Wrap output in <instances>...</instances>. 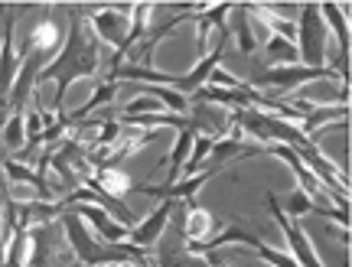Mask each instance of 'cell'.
Wrapping results in <instances>:
<instances>
[{
    "label": "cell",
    "mask_w": 352,
    "mask_h": 267,
    "mask_svg": "<svg viewBox=\"0 0 352 267\" xmlns=\"http://www.w3.org/2000/svg\"><path fill=\"white\" fill-rule=\"evenodd\" d=\"M3 257H7V235H3V205H0V267H3Z\"/></svg>",
    "instance_id": "obj_26"
},
{
    "label": "cell",
    "mask_w": 352,
    "mask_h": 267,
    "mask_svg": "<svg viewBox=\"0 0 352 267\" xmlns=\"http://www.w3.org/2000/svg\"><path fill=\"white\" fill-rule=\"evenodd\" d=\"M316 7H320L323 23L333 30V36L340 39V69H336V76L342 78V89H349V20H346V10H340V3H316Z\"/></svg>",
    "instance_id": "obj_13"
},
{
    "label": "cell",
    "mask_w": 352,
    "mask_h": 267,
    "mask_svg": "<svg viewBox=\"0 0 352 267\" xmlns=\"http://www.w3.org/2000/svg\"><path fill=\"white\" fill-rule=\"evenodd\" d=\"M65 267H82V264H78V261H76V264H65Z\"/></svg>",
    "instance_id": "obj_27"
},
{
    "label": "cell",
    "mask_w": 352,
    "mask_h": 267,
    "mask_svg": "<svg viewBox=\"0 0 352 267\" xmlns=\"http://www.w3.org/2000/svg\"><path fill=\"white\" fill-rule=\"evenodd\" d=\"M297 56H300V65L327 69V23H323L316 3H300V20H297Z\"/></svg>",
    "instance_id": "obj_5"
},
{
    "label": "cell",
    "mask_w": 352,
    "mask_h": 267,
    "mask_svg": "<svg viewBox=\"0 0 352 267\" xmlns=\"http://www.w3.org/2000/svg\"><path fill=\"white\" fill-rule=\"evenodd\" d=\"M176 205L179 202H170V199H164V202L153 209L147 218H140L138 225L131 229V235H127V244H134V248H151V244H157L160 238H164L166 225H170V216L176 212Z\"/></svg>",
    "instance_id": "obj_12"
},
{
    "label": "cell",
    "mask_w": 352,
    "mask_h": 267,
    "mask_svg": "<svg viewBox=\"0 0 352 267\" xmlns=\"http://www.w3.org/2000/svg\"><path fill=\"white\" fill-rule=\"evenodd\" d=\"M3 143H7L10 150H16V153L26 147L23 115H10V117H7V124H3Z\"/></svg>",
    "instance_id": "obj_23"
},
{
    "label": "cell",
    "mask_w": 352,
    "mask_h": 267,
    "mask_svg": "<svg viewBox=\"0 0 352 267\" xmlns=\"http://www.w3.org/2000/svg\"><path fill=\"white\" fill-rule=\"evenodd\" d=\"M310 82H340L336 69H310V65H271V69H261L248 78V85L254 91H274V95H284V91H294L300 85H310Z\"/></svg>",
    "instance_id": "obj_4"
},
{
    "label": "cell",
    "mask_w": 352,
    "mask_h": 267,
    "mask_svg": "<svg viewBox=\"0 0 352 267\" xmlns=\"http://www.w3.org/2000/svg\"><path fill=\"white\" fill-rule=\"evenodd\" d=\"M157 111H164V104L157 102V98H151V95H138L134 102H127V108L114 117V121H124V117H140V115H157Z\"/></svg>",
    "instance_id": "obj_24"
},
{
    "label": "cell",
    "mask_w": 352,
    "mask_h": 267,
    "mask_svg": "<svg viewBox=\"0 0 352 267\" xmlns=\"http://www.w3.org/2000/svg\"><path fill=\"white\" fill-rule=\"evenodd\" d=\"M59 222H63V231H65V244L69 251L76 255V261L82 267H127V264H144L147 257L140 248L134 244H108L95 238L91 229L85 222L78 218L76 209H59Z\"/></svg>",
    "instance_id": "obj_3"
},
{
    "label": "cell",
    "mask_w": 352,
    "mask_h": 267,
    "mask_svg": "<svg viewBox=\"0 0 352 267\" xmlns=\"http://www.w3.org/2000/svg\"><path fill=\"white\" fill-rule=\"evenodd\" d=\"M235 43H239V52L241 56H252L258 49V36L252 33V23H248V10L245 3H235Z\"/></svg>",
    "instance_id": "obj_18"
},
{
    "label": "cell",
    "mask_w": 352,
    "mask_h": 267,
    "mask_svg": "<svg viewBox=\"0 0 352 267\" xmlns=\"http://www.w3.org/2000/svg\"><path fill=\"white\" fill-rule=\"evenodd\" d=\"M280 209H284V216H294V218H300V216H323V212H327L323 205L314 202V199H310V196H307L303 189H294V192H290V196H287V205H280Z\"/></svg>",
    "instance_id": "obj_22"
},
{
    "label": "cell",
    "mask_w": 352,
    "mask_h": 267,
    "mask_svg": "<svg viewBox=\"0 0 352 267\" xmlns=\"http://www.w3.org/2000/svg\"><path fill=\"white\" fill-rule=\"evenodd\" d=\"M226 166H212L209 173H196V176H183L176 183H134L131 192H140V196H151V199H170V202H192V196L199 186H206L212 176H219Z\"/></svg>",
    "instance_id": "obj_8"
},
{
    "label": "cell",
    "mask_w": 352,
    "mask_h": 267,
    "mask_svg": "<svg viewBox=\"0 0 352 267\" xmlns=\"http://www.w3.org/2000/svg\"><path fill=\"white\" fill-rule=\"evenodd\" d=\"M264 202H267V209H271V216H274L277 229H280V235H284V251H287L294 261L300 267H327L323 261H320V255L314 251V244H310V238H307V231L294 222L290 216H284V209H280V202H277V196L271 189L264 192Z\"/></svg>",
    "instance_id": "obj_6"
},
{
    "label": "cell",
    "mask_w": 352,
    "mask_h": 267,
    "mask_svg": "<svg viewBox=\"0 0 352 267\" xmlns=\"http://www.w3.org/2000/svg\"><path fill=\"white\" fill-rule=\"evenodd\" d=\"M56 229L52 222L33 225L30 229V242H26V267H52L56 261Z\"/></svg>",
    "instance_id": "obj_14"
},
{
    "label": "cell",
    "mask_w": 352,
    "mask_h": 267,
    "mask_svg": "<svg viewBox=\"0 0 352 267\" xmlns=\"http://www.w3.org/2000/svg\"><path fill=\"white\" fill-rule=\"evenodd\" d=\"M290 108L297 111V130L310 140H316V130L327 128V124H346V121H349V102L320 104V102H303V98H297Z\"/></svg>",
    "instance_id": "obj_7"
},
{
    "label": "cell",
    "mask_w": 352,
    "mask_h": 267,
    "mask_svg": "<svg viewBox=\"0 0 352 267\" xmlns=\"http://www.w3.org/2000/svg\"><path fill=\"white\" fill-rule=\"evenodd\" d=\"M114 95H118V82H114V78H108V82H98V85H95V95H91V98H88L82 108H76V115H69V117H72V124H78V121H88V117H95V111H98V108H104V104L114 102Z\"/></svg>",
    "instance_id": "obj_17"
},
{
    "label": "cell",
    "mask_w": 352,
    "mask_h": 267,
    "mask_svg": "<svg viewBox=\"0 0 352 267\" xmlns=\"http://www.w3.org/2000/svg\"><path fill=\"white\" fill-rule=\"evenodd\" d=\"M261 49H264V56H267L274 65L300 62V56H297V43H287V39H280V36H267Z\"/></svg>",
    "instance_id": "obj_19"
},
{
    "label": "cell",
    "mask_w": 352,
    "mask_h": 267,
    "mask_svg": "<svg viewBox=\"0 0 352 267\" xmlns=\"http://www.w3.org/2000/svg\"><path fill=\"white\" fill-rule=\"evenodd\" d=\"M157 264L160 267H192V255L183 251V244H179V248H160Z\"/></svg>",
    "instance_id": "obj_25"
},
{
    "label": "cell",
    "mask_w": 352,
    "mask_h": 267,
    "mask_svg": "<svg viewBox=\"0 0 352 267\" xmlns=\"http://www.w3.org/2000/svg\"><path fill=\"white\" fill-rule=\"evenodd\" d=\"M88 26L98 43H108V46H124L127 33H131V10L127 7H104V10L88 13Z\"/></svg>",
    "instance_id": "obj_9"
},
{
    "label": "cell",
    "mask_w": 352,
    "mask_h": 267,
    "mask_svg": "<svg viewBox=\"0 0 352 267\" xmlns=\"http://www.w3.org/2000/svg\"><path fill=\"white\" fill-rule=\"evenodd\" d=\"M13 26H16V16H13V10H7L3 33H0V111H7L13 78L20 72V52H16V43H13Z\"/></svg>",
    "instance_id": "obj_10"
},
{
    "label": "cell",
    "mask_w": 352,
    "mask_h": 267,
    "mask_svg": "<svg viewBox=\"0 0 352 267\" xmlns=\"http://www.w3.org/2000/svg\"><path fill=\"white\" fill-rule=\"evenodd\" d=\"M232 7L235 3H202L199 10H192V16L189 20H196V43H199V59L206 56V43H209V30H219V36L222 33H228V26H226V16L232 13Z\"/></svg>",
    "instance_id": "obj_15"
},
{
    "label": "cell",
    "mask_w": 352,
    "mask_h": 267,
    "mask_svg": "<svg viewBox=\"0 0 352 267\" xmlns=\"http://www.w3.org/2000/svg\"><path fill=\"white\" fill-rule=\"evenodd\" d=\"M212 267H226V264H212Z\"/></svg>",
    "instance_id": "obj_28"
},
{
    "label": "cell",
    "mask_w": 352,
    "mask_h": 267,
    "mask_svg": "<svg viewBox=\"0 0 352 267\" xmlns=\"http://www.w3.org/2000/svg\"><path fill=\"white\" fill-rule=\"evenodd\" d=\"M98 69H101V52H98V39H95L91 26H88V13L72 7L63 49L56 52L52 62L39 72V85L56 82V111H59L69 85L78 82V78H91Z\"/></svg>",
    "instance_id": "obj_1"
},
{
    "label": "cell",
    "mask_w": 352,
    "mask_h": 267,
    "mask_svg": "<svg viewBox=\"0 0 352 267\" xmlns=\"http://www.w3.org/2000/svg\"><path fill=\"white\" fill-rule=\"evenodd\" d=\"M95 179H98V183L111 192V196H118V199H121L124 192H131V186H134V183H131V176H127L121 166H104V170H98V173H95Z\"/></svg>",
    "instance_id": "obj_21"
},
{
    "label": "cell",
    "mask_w": 352,
    "mask_h": 267,
    "mask_svg": "<svg viewBox=\"0 0 352 267\" xmlns=\"http://www.w3.org/2000/svg\"><path fill=\"white\" fill-rule=\"evenodd\" d=\"M69 209H76L78 218H82L85 225H91V235L101 238V242H108V244L127 242V235H131V229H134V225H121V222H118L108 209H101V205L78 202V205H69Z\"/></svg>",
    "instance_id": "obj_11"
},
{
    "label": "cell",
    "mask_w": 352,
    "mask_h": 267,
    "mask_svg": "<svg viewBox=\"0 0 352 267\" xmlns=\"http://www.w3.org/2000/svg\"><path fill=\"white\" fill-rule=\"evenodd\" d=\"M212 137H202V134H196V140H192V150H189L186 163H183V173H179V179L183 176H196V173H202V166H206V160H209V153H212Z\"/></svg>",
    "instance_id": "obj_20"
},
{
    "label": "cell",
    "mask_w": 352,
    "mask_h": 267,
    "mask_svg": "<svg viewBox=\"0 0 352 267\" xmlns=\"http://www.w3.org/2000/svg\"><path fill=\"white\" fill-rule=\"evenodd\" d=\"M65 33L59 30V23L52 16H43L30 33H26V43L20 52V72L13 78L10 89V102H7V111L10 115H23L26 111V98L39 89V72L52 62V52L63 49Z\"/></svg>",
    "instance_id": "obj_2"
},
{
    "label": "cell",
    "mask_w": 352,
    "mask_h": 267,
    "mask_svg": "<svg viewBox=\"0 0 352 267\" xmlns=\"http://www.w3.org/2000/svg\"><path fill=\"white\" fill-rule=\"evenodd\" d=\"M186 205V212H183V222H179V231H183V238L186 242H209L215 231L222 229V222H215L212 212H206L199 209L196 202H183Z\"/></svg>",
    "instance_id": "obj_16"
}]
</instances>
